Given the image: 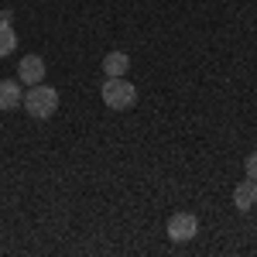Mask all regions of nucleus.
Wrapping results in <instances>:
<instances>
[{"label": "nucleus", "mask_w": 257, "mask_h": 257, "mask_svg": "<svg viewBox=\"0 0 257 257\" xmlns=\"http://www.w3.org/2000/svg\"><path fill=\"white\" fill-rule=\"evenodd\" d=\"M24 110H28V117L31 120H48L55 117V110H59V89L55 86H28V93H24V103H21Z\"/></svg>", "instance_id": "f257e3e1"}, {"label": "nucleus", "mask_w": 257, "mask_h": 257, "mask_svg": "<svg viewBox=\"0 0 257 257\" xmlns=\"http://www.w3.org/2000/svg\"><path fill=\"white\" fill-rule=\"evenodd\" d=\"M99 96L110 110H131L138 103V86L127 79V76H117V79H103L99 86Z\"/></svg>", "instance_id": "f03ea898"}, {"label": "nucleus", "mask_w": 257, "mask_h": 257, "mask_svg": "<svg viewBox=\"0 0 257 257\" xmlns=\"http://www.w3.org/2000/svg\"><path fill=\"white\" fill-rule=\"evenodd\" d=\"M165 233H168V240H175V243L192 240V237L199 233L196 213H189V209H178V213H172V216H168V223H165Z\"/></svg>", "instance_id": "7ed1b4c3"}, {"label": "nucleus", "mask_w": 257, "mask_h": 257, "mask_svg": "<svg viewBox=\"0 0 257 257\" xmlns=\"http://www.w3.org/2000/svg\"><path fill=\"white\" fill-rule=\"evenodd\" d=\"M45 72H48V65H45L41 55H24L18 62V82L21 86H38V82H45Z\"/></svg>", "instance_id": "20e7f679"}, {"label": "nucleus", "mask_w": 257, "mask_h": 257, "mask_svg": "<svg viewBox=\"0 0 257 257\" xmlns=\"http://www.w3.org/2000/svg\"><path fill=\"white\" fill-rule=\"evenodd\" d=\"M24 103V89H21L18 79H0V113L7 110H18Z\"/></svg>", "instance_id": "39448f33"}, {"label": "nucleus", "mask_w": 257, "mask_h": 257, "mask_svg": "<svg viewBox=\"0 0 257 257\" xmlns=\"http://www.w3.org/2000/svg\"><path fill=\"white\" fill-rule=\"evenodd\" d=\"M233 206H237L240 213H247V209L257 206V182L254 178H243V182L233 185Z\"/></svg>", "instance_id": "423d86ee"}, {"label": "nucleus", "mask_w": 257, "mask_h": 257, "mask_svg": "<svg viewBox=\"0 0 257 257\" xmlns=\"http://www.w3.org/2000/svg\"><path fill=\"white\" fill-rule=\"evenodd\" d=\"M127 72H131V55H127V52H106V55H103V76H106V79H117V76H127Z\"/></svg>", "instance_id": "0eeeda50"}, {"label": "nucleus", "mask_w": 257, "mask_h": 257, "mask_svg": "<svg viewBox=\"0 0 257 257\" xmlns=\"http://www.w3.org/2000/svg\"><path fill=\"white\" fill-rule=\"evenodd\" d=\"M18 48V31L11 21H0V59H7L11 52Z\"/></svg>", "instance_id": "6e6552de"}, {"label": "nucleus", "mask_w": 257, "mask_h": 257, "mask_svg": "<svg viewBox=\"0 0 257 257\" xmlns=\"http://www.w3.org/2000/svg\"><path fill=\"white\" fill-rule=\"evenodd\" d=\"M243 172H247V178H254V182H257V151H254V155H247V161H243Z\"/></svg>", "instance_id": "1a4fd4ad"}]
</instances>
